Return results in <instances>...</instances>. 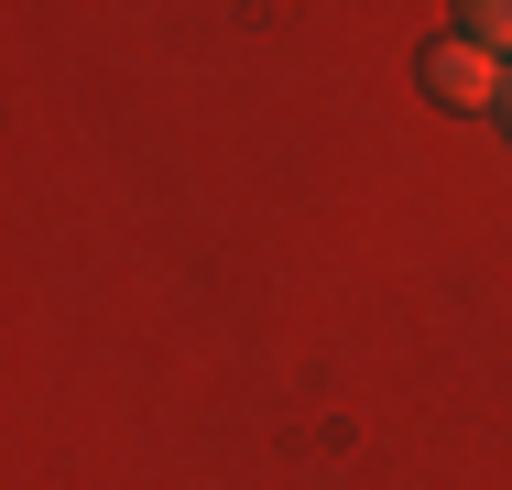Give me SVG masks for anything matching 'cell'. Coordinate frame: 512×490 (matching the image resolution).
<instances>
[{"label":"cell","instance_id":"3","mask_svg":"<svg viewBox=\"0 0 512 490\" xmlns=\"http://www.w3.org/2000/svg\"><path fill=\"white\" fill-rule=\"evenodd\" d=\"M502 131H512V88H502Z\"/></svg>","mask_w":512,"mask_h":490},{"label":"cell","instance_id":"2","mask_svg":"<svg viewBox=\"0 0 512 490\" xmlns=\"http://www.w3.org/2000/svg\"><path fill=\"white\" fill-rule=\"evenodd\" d=\"M447 22H458V44H480V55H502V66H512V0H458Z\"/></svg>","mask_w":512,"mask_h":490},{"label":"cell","instance_id":"1","mask_svg":"<svg viewBox=\"0 0 512 490\" xmlns=\"http://www.w3.org/2000/svg\"><path fill=\"white\" fill-rule=\"evenodd\" d=\"M502 88H512V66L502 55H480V44H425V98L436 109H502Z\"/></svg>","mask_w":512,"mask_h":490}]
</instances>
